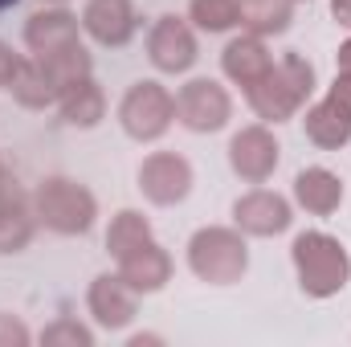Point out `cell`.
Returning <instances> with one entry per match:
<instances>
[{
  "label": "cell",
  "mask_w": 351,
  "mask_h": 347,
  "mask_svg": "<svg viewBox=\"0 0 351 347\" xmlns=\"http://www.w3.org/2000/svg\"><path fill=\"white\" fill-rule=\"evenodd\" d=\"M311 94H315V66L302 53H282L262 78L245 90V102L269 127V123L294 119L311 102Z\"/></svg>",
  "instance_id": "1"
},
{
  "label": "cell",
  "mask_w": 351,
  "mask_h": 347,
  "mask_svg": "<svg viewBox=\"0 0 351 347\" xmlns=\"http://www.w3.org/2000/svg\"><path fill=\"white\" fill-rule=\"evenodd\" d=\"M290 261L306 298H335L351 282V258L339 237L323 229H306L290 241Z\"/></svg>",
  "instance_id": "2"
},
{
  "label": "cell",
  "mask_w": 351,
  "mask_h": 347,
  "mask_svg": "<svg viewBox=\"0 0 351 347\" xmlns=\"http://www.w3.org/2000/svg\"><path fill=\"white\" fill-rule=\"evenodd\" d=\"M33 213L37 225H45L58 237H86L98 221V200L86 184L70 176H45L33 188Z\"/></svg>",
  "instance_id": "3"
},
{
  "label": "cell",
  "mask_w": 351,
  "mask_h": 347,
  "mask_svg": "<svg viewBox=\"0 0 351 347\" xmlns=\"http://www.w3.org/2000/svg\"><path fill=\"white\" fill-rule=\"evenodd\" d=\"M188 270L208 286H233L250 270L245 233L233 225H204L188 237Z\"/></svg>",
  "instance_id": "4"
},
{
  "label": "cell",
  "mask_w": 351,
  "mask_h": 347,
  "mask_svg": "<svg viewBox=\"0 0 351 347\" xmlns=\"http://www.w3.org/2000/svg\"><path fill=\"white\" fill-rule=\"evenodd\" d=\"M176 123V94L164 82H135L119 102V127L127 131V139L135 143H156L172 131Z\"/></svg>",
  "instance_id": "5"
},
{
  "label": "cell",
  "mask_w": 351,
  "mask_h": 347,
  "mask_svg": "<svg viewBox=\"0 0 351 347\" xmlns=\"http://www.w3.org/2000/svg\"><path fill=\"white\" fill-rule=\"evenodd\" d=\"M233 119V98L217 78H192L176 90V123L192 135H213L229 127Z\"/></svg>",
  "instance_id": "6"
},
{
  "label": "cell",
  "mask_w": 351,
  "mask_h": 347,
  "mask_svg": "<svg viewBox=\"0 0 351 347\" xmlns=\"http://www.w3.org/2000/svg\"><path fill=\"white\" fill-rule=\"evenodd\" d=\"M147 58L160 74H188L200 58V45H196V29L188 16H176L164 12L152 33H147Z\"/></svg>",
  "instance_id": "7"
},
{
  "label": "cell",
  "mask_w": 351,
  "mask_h": 347,
  "mask_svg": "<svg viewBox=\"0 0 351 347\" xmlns=\"http://www.w3.org/2000/svg\"><path fill=\"white\" fill-rule=\"evenodd\" d=\"M282 164V147L265 123H250L229 139V168L245 184H265Z\"/></svg>",
  "instance_id": "8"
},
{
  "label": "cell",
  "mask_w": 351,
  "mask_h": 347,
  "mask_svg": "<svg viewBox=\"0 0 351 347\" xmlns=\"http://www.w3.org/2000/svg\"><path fill=\"white\" fill-rule=\"evenodd\" d=\"M37 233V213H33V192H25V184L16 176L0 172V254H21L29 250Z\"/></svg>",
  "instance_id": "9"
},
{
  "label": "cell",
  "mask_w": 351,
  "mask_h": 347,
  "mask_svg": "<svg viewBox=\"0 0 351 347\" xmlns=\"http://www.w3.org/2000/svg\"><path fill=\"white\" fill-rule=\"evenodd\" d=\"M139 192H143V200L172 208L192 192V164L180 152H152L139 164Z\"/></svg>",
  "instance_id": "10"
},
{
  "label": "cell",
  "mask_w": 351,
  "mask_h": 347,
  "mask_svg": "<svg viewBox=\"0 0 351 347\" xmlns=\"http://www.w3.org/2000/svg\"><path fill=\"white\" fill-rule=\"evenodd\" d=\"M233 225L245 237H278L294 225V208L286 196H278L269 188H254L233 200Z\"/></svg>",
  "instance_id": "11"
},
{
  "label": "cell",
  "mask_w": 351,
  "mask_h": 347,
  "mask_svg": "<svg viewBox=\"0 0 351 347\" xmlns=\"http://www.w3.org/2000/svg\"><path fill=\"white\" fill-rule=\"evenodd\" d=\"M78 21H82V33L102 49H123L139 29V16H135L131 0H86Z\"/></svg>",
  "instance_id": "12"
},
{
  "label": "cell",
  "mask_w": 351,
  "mask_h": 347,
  "mask_svg": "<svg viewBox=\"0 0 351 347\" xmlns=\"http://www.w3.org/2000/svg\"><path fill=\"white\" fill-rule=\"evenodd\" d=\"M135 290L119 274H98L86 290V311L102 331H123L135 323Z\"/></svg>",
  "instance_id": "13"
},
{
  "label": "cell",
  "mask_w": 351,
  "mask_h": 347,
  "mask_svg": "<svg viewBox=\"0 0 351 347\" xmlns=\"http://www.w3.org/2000/svg\"><path fill=\"white\" fill-rule=\"evenodd\" d=\"M74 41H82V21H78L70 8H62V4L37 8V12L25 21V45H29L33 58H45V53L66 49V45H74Z\"/></svg>",
  "instance_id": "14"
},
{
  "label": "cell",
  "mask_w": 351,
  "mask_h": 347,
  "mask_svg": "<svg viewBox=\"0 0 351 347\" xmlns=\"http://www.w3.org/2000/svg\"><path fill=\"white\" fill-rule=\"evenodd\" d=\"M114 274H119L135 294H160V290L172 282V254L152 237V241H143L139 250L123 254Z\"/></svg>",
  "instance_id": "15"
},
{
  "label": "cell",
  "mask_w": 351,
  "mask_h": 347,
  "mask_svg": "<svg viewBox=\"0 0 351 347\" xmlns=\"http://www.w3.org/2000/svg\"><path fill=\"white\" fill-rule=\"evenodd\" d=\"M269 66H274V53H269L265 37H258V33H241L221 49V74L241 90L254 86Z\"/></svg>",
  "instance_id": "16"
},
{
  "label": "cell",
  "mask_w": 351,
  "mask_h": 347,
  "mask_svg": "<svg viewBox=\"0 0 351 347\" xmlns=\"http://www.w3.org/2000/svg\"><path fill=\"white\" fill-rule=\"evenodd\" d=\"M294 204L311 217H331L343 204V180L331 168H302L294 176Z\"/></svg>",
  "instance_id": "17"
},
{
  "label": "cell",
  "mask_w": 351,
  "mask_h": 347,
  "mask_svg": "<svg viewBox=\"0 0 351 347\" xmlns=\"http://www.w3.org/2000/svg\"><path fill=\"white\" fill-rule=\"evenodd\" d=\"M8 94L25 106V110H45V106H58L62 98V86L53 82V74L37 62V58H21L12 82H8Z\"/></svg>",
  "instance_id": "18"
},
{
  "label": "cell",
  "mask_w": 351,
  "mask_h": 347,
  "mask_svg": "<svg viewBox=\"0 0 351 347\" xmlns=\"http://www.w3.org/2000/svg\"><path fill=\"white\" fill-rule=\"evenodd\" d=\"M302 127H306V139L323 152H339L351 143V115H343L331 98H319L315 106H306Z\"/></svg>",
  "instance_id": "19"
},
{
  "label": "cell",
  "mask_w": 351,
  "mask_h": 347,
  "mask_svg": "<svg viewBox=\"0 0 351 347\" xmlns=\"http://www.w3.org/2000/svg\"><path fill=\"white\" fill-rule=\"evenodd\" d=\"M58 110H62V123L66 127H78V131H90L106 119V94L94 78H82L78 86H70L62 98H58Z\"/></svg>",
  "instance_id": "20"
},
{
  "label": "cell",
  "mask_w": 351,
  "mask_h": 347,
  "mask_svg": "<svg viewBox=\"0 0 351 347\" xmlns=\"http://www.w3.org/2000/svg\"><path fill=\"white\" fill-rule=\"evenodd\" d=\"M241 8V29L258 37H278L294 21V0H237Z\"/></svg>",
  "instance_id": "21"
},
{
  "label": "cell",
  "mask_w": 351,
  "mask_h": 347,
  "mask_svg": "<svg viewBox=\"0 0 351 347\" xmlns=\"http://www.w3.org/2000/svg\"><path fill=\"white\" fill-rule=\"evenodd\" d=\"M143 241H152V221L139 213V208H119L106 225V254L119 261L123 254L139 250Z\"/></svg>",
  "instance_id": "22"
},
{
  "label": "cell",
  "mask_w": 351,
  "mask_h": 347,
  "mask_svg": "<svg viewBox=\"0 0 351 347\" xmlns=\"http://www.w3.org/2000/svg\"><path fill=\"white\" fill-rule=\"evenodd\" d=\"M49 74H53V82L62 86V94L70 86H78L82 78H94V58H90V49L82 41H74V45H66V49H53V53H45V58H37Z\"/></svg>",
  "instance_id": "23"
},
{
  "label": "cell",
  "mask_w": 351,
  "mask_h": 347,
  "mask_svg": "<svg viewBox=\"0 0 351 347\" xmlns=\"http://www.w3.org/2000/svg\"><path fill=\"white\" fill-rule=\"evenodd\" d=\"M188 21L200 33H229L241 25L237 0H188Z\"/></svg>",
  "instance_id": "24"
},
{
  "label": "cell",
  "mask_w": 351,
  "mask_h": 347,
  "mask_svg": "<svg viewBox=\"0 0 351 347\" xmlns=\"http://www.w3.org/2000/svg\"><path fill=\"white\" fill-rule=\"evenodd\" d=\"M41 344L45 347H94V331L82 327L78 319H58L41 331Z\"/></svg>",
  "instance_id": "25"
},
{
  "label": "cell",
  "mask_w": 351,
  "mask_h": 347,
  "mask_svg": "<svg viewBox=\"0 0 351 347\" xmlns=\"http://www.w3.org/2000/svg\"><path fill=\"white\" fill-rule=\"evenodd\" d=\"M29 344H33L29 327H25L16 315H4V311H0V347H29Z\"/></svg>",
  "instance_id": "26"
},
{
  "label": "cell",
  "mask_w": 351,
  "mask_h": 347,
  "mask_svg": "<svg viewBox=\"0 0 351 347\" xmlns=\"http://www.w3.org/2000/svg\"><path fill=\"white\" fill-rule=\"evenodd\" d=\"M16 66H21V53H16L12 45H4V41H0V90H8L12 74H16Z\"/></svg>",
  "instance_id": "27"
},
{
  "label": "cell",
  "mask_w": 351,
  "mask_h": 347,
  "mask_svg": "<svg viewBox=\"0 0 351 347\" xmlns=\"http://www.w3.org/2000/svg\"><path fill=\"white\" fill-rule=\"evenodd\" d=\"M327 98H331L343 115H351V78H339V74H335V82H331V90H327Z\"/></svg>",
  "instance_id": "28"
},
{
  "label": "cell",
  "mask_w": 351,
  "mask_h": 347,
  "mask_svg": "<svg viewBox=\"0 0 351 347\" xmlns=\"http://www.w3.org/2000/svg\"><path fill=\"white\" fill-rule=\"evenodd\" d=\"M335 74L339 78H351V37L339 45V53H335Z\"/></svg>",
  "instance_id": "29"
},
{
  "label": "cell",
  "mask_w": 351,
  "mask_h": 347,
  "mask_svg": "<svg viewBox=\"0 0 351 347\" xmlns=\"http://www.w3.org/2000/svg\"><path fill=\"white\" fill-rule=\"evenodd\" d=\"M331 16H335L343 29H351V0H331Z\"/></svg>",
  "instance_id": "30"
},
{
  "label": "cell",
  "mask_w": 351,
  "mask_h": 347,
  "mask_svg": "<svg viewBox=\"0 0 351 347\" xmlns=\"http://www.w3.org/2000/svg\"><path fill=\"white\" fill-rule=\"evenodd\" d=\"M12 4H21V0H0V12H4V8H12Z\"/></svg>",
  "instance_id": "31"
},
{
  "label": "cell",
  "mask_w": 351,
  "mask_h": 347,
  "mask_svg": "<svg viewBox=\"0 0 351 347\" xmlns=\"http://www.w3.org/2000/svg\"><path fill=\"white\" fill-rule=\"evenodd\" d=\"M41 4H66V0H41Z\"/></svg>",
  "instance_id": "32"
},
{
  "label": "cell",
  "mask_w": 351,
  "mask_h": 347,
  "mask_svg": "<svg viewBox=\"0 0 351 347\" xmlns=\"http://www.w3.org/2000/svg\"><path fill=\"white\" fill-rule=\"evenodd\" d=\"M0 172H4V160H0Z\"/></svg>",
  "instance_id": "33"
},
{
  "label": "cell",
  "mask_w": 351,
  "mask_h": 347,
  "mask_svg": "<svg viewBox=\"0 0 351 347\" xmlns=\"http://www.w3.org/2000/svg\"><path fill=\"white\" fill-rule=\"evenodd\" d=\"M294 4H298V0H294Z\"/></svg>",
  "instance_id": "34"
}]
</instances>
